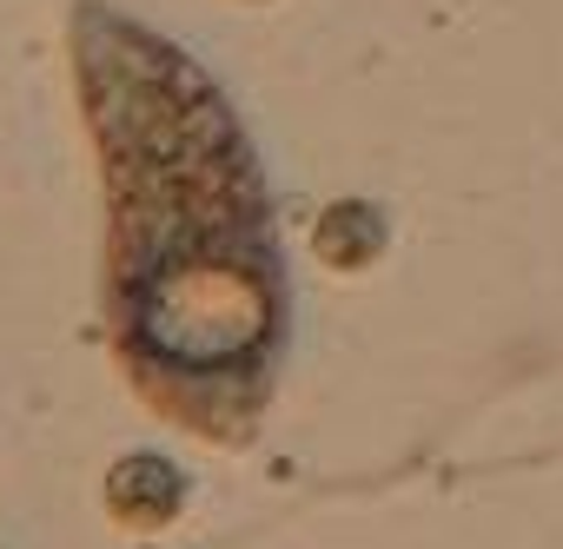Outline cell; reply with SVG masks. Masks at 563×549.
<instances>
[{
	"label": "cell",
	"mask_w": 563,
	"mask_h": 549,
	"mask_svg": "<svg viewBox=\"0 0 563 549\" xmlns=\"http://www.w3.org/2000/svg\"><path fill=\"white\" fill-rule=\"evenodd\" d=\"M80 100L107 179V332L133 391L245 437L292 332L265 166L219 80L126 14L80 8Z\"/></svg>",
	"instance_id": "1"
}]
</instances>
